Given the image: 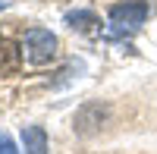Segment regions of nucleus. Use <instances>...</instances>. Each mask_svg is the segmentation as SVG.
I'll return each instance as SVG.
<instances>
[{
	"mask_svg": "<svg viewBox=\"0 0 157 154\" xmlns=\"http://www.w3.org/2000/svg\"><path fill=\"white\" fill-rule=\"evenodd\" d=\"M107 16H110V35H132L151 16V3L148 0H123V3L110 6Z\"/></svg>",
	"mask_w": 157,
	"mask_h": 154,
	"instance_id": "f257e3e1",
	"label": "nucleus"
},
{
	"mask_svg": "<svg viewBox=\"0 0 157 154\" xmlns=\"http://www.w3.org/2000/svg\"><path fill=\"white\" fill-rule=\"evenodd\" d=\"M22 57L32 63V66H44L57 57V38L47 29H32L22 41Z\"/></svg>",
	"mask_w": 157,
	"mask_h": 154,
	"instance_id": "f03ea898",
	"label": "nucleus"
},
{
	"mask_svg": "<svg viewBox=\"0 0 157 154\" xmlns=\"http://www.w3.org/2000/svg\"><path fill=\"white\" fill-rule=\"evenodd\" d=\"M22 145H25V154H47V132L41 126H25Z\"/></svg>",
	"mask_w": 157,
	"mask_h": 154,
	"instance_id": "7ed1b4c3",
	"label": "nucleus"
},
{
	"mask_svg": "<svg viewBox=\"0 0 157 154\" xmlns=\"http://www.w3.org/2000/svg\"><path fill=\"white\" fill-rule=\"evenodd\" d=\"M19 57L22 50L10 41V38H0V75L3 72H16L19 69Z\"/></svg>",
	"mask_w": 157,
	"mask_h": 154,
	"instance_id": "20e7f679",
	"label": "nucleus"
},
{
	"mask_svg": "<svg viewBox=\"0 0 157 154\" xmlns=\"http://www.w3.org/2000/svg\"><path fill=\"white\" fill-rule=\"evenodd\" d=\"M66 22L72 25V29H78V32H85V35H98L101 29V19L94 16V13H88V10H75V13H69L66 16Z\"/></svg>",
	"mask_w": 157,
	"mask_h": 154,
	"instance_id": "39448f33",
	"label": "nucleus"
},
{
	"mask_svg": "<svg viewBox=\"0 0 157 154\" xmlns=\"http://www.w3.org/2000/svg\"><path fill=\"white\" fill-rule=\"evenodd\" d=\"M0 154H19L16 145H13V138L10 135H0Z\"/></svg>",
	"mask_w": 157,
	"mask_h": 154,
	"instance_id": "423d86ee",
	"label": "nucleus"
},
{
	"mask_svg": "<svg viewBox=\"0 0 157 154\" xmlns=\"http://www.w3.org/2000/svg\"><path fill=\"white\" fill-rule=\"evenodd\" d=\"M0 6H3V0H0Z\"/></svg>",
	"mask_w": 157,
	"mask_h": 154,
	"instance_id": "0eeeda50",
	"label": "nucleus"
}]
</instances>
